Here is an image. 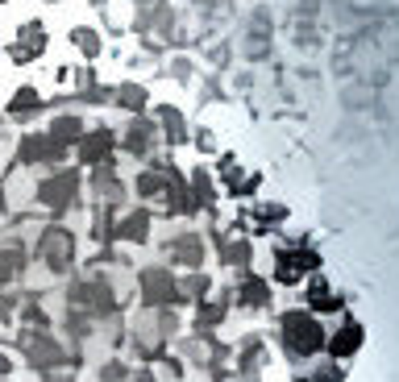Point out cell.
Wrapping results in <instances>:
<instances>
[{"mask_svg":"<svg viewBox=\"0 0 399 382\" xmlns=\"http://www.w3.org/2000/svg\"><path fill=\"white\" fill-rule=\"evenodd\" d=\"M21 266H25L21 249H0V283L17 279V274H21Z\"/></svg>","mask_w":399,"mask_h":382,"instance_id":"6","label":"cell"},{"mask_svg":"<svg viewBox=\"0 0 399 382\" xmlns=\"http://www.w3.org/2000/svg\"><path fill=\"white\" fill-rule=\"evenodd\" d=\"M4 370H9V361H4V358H0V374H4Z\"/></svg>","mask_w":399,"mask_h":382,"instance_id":"9","label":"cell"},{"mask_svg":"<svg viewBox=\"0 0 399 382\" xmlns=\"http://www.w3.org/2000/svg\"><path fill=\"white\" fill-rule=\"evenodd\" d=\"M358 336H362V329H350V333L337 336V345H333V353H350L353 345H358Z\"/></svg>","mask_w":399,"mask_h":382,"instance_id":"8","label":"cell"},{"mask_svg":"<svg viewBox=\"0 0 399 382\" xmlns=\"http://www.w3.org/2000/svg\"><path fill=\"white\" fill-rule=\"evenodd\" d=\"M71 187H75V179H50L46 187H42V200H46V204H67L71 200Z\"/></svg>","mask_w":399,"mask_h":382,"instance_id":"5","label":"cell"},{"mask_svg":"<svg viewBox=\"0 0 399 382\" xmlns=\"http://www.w3.org/2000/svg\"><path fill=\"white\" fill-rule=\"evenodd\" d=\"M25 349L34 353V361H38V366L59 361V345H54V341H46V336H25Z\"/></svg>","mask_w":399,"mask_h":382,"instance_id":"4","label":"cell"},{"mask_svg":"<svg viewBox=\"0 0 399 382\" xmlns=\"http://www.w3.org/2000/svg\"><path fill=\"white\" fill-rule=\"evenodd\" d=\"M287 345L296 353H312L320 345V329L308 320V316H287Z\"/></svg>","mask_w":399,"mask_h":382,"instance_id":"1","label":"cell"},{"mask_svg":"<svg viewBox=\"0 0 399 382\" xmlns=\"http://www.w3.org/2000/svg\"><path fill=\"white\" fill-rule=\"evenodd\" d=\"M146 286H150V291H146L150 299H171V295H175V283H171L166 274H158V270H154V274H146Z\"/></svg>","mask_w":399,"mask_h":382,"instance_id":"7","label":"cell"},{"mask_svg":"<svg viewBox=\"0 0 399 382\" xmlns=\"http://www.w3.org/2000/svg\"><path fill=\"white\" fill-rule=\"evenodd\" d=\"M42 254H46V262L54 266V270H63V266L71 262V237L67 233H46V245H42Z\"/></svg>","mask_w":399,"mask_h":382,"instance_id":"2","label":"cell"},{"mask_svg":"<svg viewBox=\"0 0 399 382\" xmlns=\"http://www.w3.org/2000/svg\"><path fill=\"white\" fill-rule=\"evenodd\" d=\"M308 266H316V258H312V254H283L279 279H283V283H296V279L304 274Z\"/></svg>","mask_w":399,"mask_h":382,"instance_id":"3","label":"cell"}]
</instances>
